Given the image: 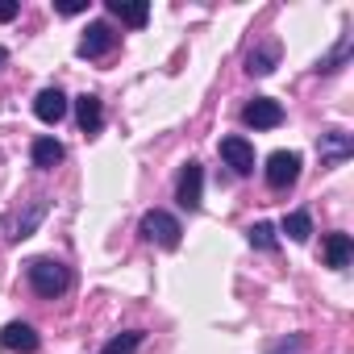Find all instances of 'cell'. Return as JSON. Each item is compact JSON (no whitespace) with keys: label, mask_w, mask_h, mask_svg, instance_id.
Returning <instances> with one entry per match:
<instances>
[{"label":"cell","mask_w":354,"mask_h":354,"mask_svg":"<svg viewBox=\"0 0 354 354\" xmlns=\"http://www.w3.org/2000/svg\"><path fill=\"white\" fill-rule=\"evenodd\" d=\"M221 158H225L238 175H250V171H254V146H250L246 138H238V133L221 138Z\"/></svg>","instance_id":"cell-9"},{"label":"cell","mask_w":354,"mask_h":354,"mask_svg":"<svg viewBox=\"0 0 354 354\" xmlns=\"http://www.w3.org/2000/svg\"><path fill=\"white\" fill-rule=\"evenodd\" d=\"M296 180H300V154H296V150H275V154L267 158V184H271L275 192H288Z\"/></svg>","instance_id":"cell-4"},{"label":"cell","mask_w":354,"mask_h":354,"mask_svg":"<svg viewBox=\"0 0 354 354\" xmlns=\"http://www.w3.org/2000/svg\"><path fill=\"white\" fill-rule=\"evenodd\" d=\"M346 55H350V34H346V38L337 42V50H333V55H329V59H325V63H321L317 71H337V67L346 63Z\"/></svg>","instance_id":"cell-20"},{"label":"cell","mask_w":354,"mask_h":354,"mask_svg":"<svg viewBox=\"0 0 354 354\" xmlns=\"http://www.w3.org/2000/svg\"><path fill=\"white\" fill-rule=\"evenodd\" d=\"M26 275H30V288H34L38 296H46V300H55V296H63V292L71 288V271H67L59 259H34V263L26 267Z\"/></svg>","instance_id":"cell-1"},{"label":"cell","mask_w":354,"mask_h":354,"mask_svg":"<svg viewBox=\"0 0 354 354\" xmlns=\"http://www.w3.org/2000/svg\"><path fill=\"white\" fill-rule=\"evenodd\" d=\"M59 13L63 17H75V13H84V5H80V0H67V5H59Z\"/></svg>","instance_id":"cell-23"},{"label":"cell","mask_w":354,"mask_h":354,"mask_svg":"<svg viewBox=\"0 0 354 354\" xmlns=\"http://www.w3.org/2000/svg\"><path fill=\"white\" fill-rule=\"evenodd\" d=\"M283 234H288L292 242H308V234H313L308 213H288V217H283Z\"/></svg>","instance_id":"cell-18"},{"label":"cell","mask_w":354,"mask_h":354,"mask_svg":"<svg viewBox=\"0 0 354 354\" xmlns=\"http://www.w3.org/2000/svg\"><path fill=\"white\" fill-rule=\"evenodd\" d=\"M300 350H304V337H300V333H292V337H283L271 354H300Z\"/></svg>","instance_id":"cell-21"},{"label":"cell","mask_w":354,"mask_h":354,"mask_svg":"<svg viewBox=\"0 0 354 354\" xmlns=\"http://www.w3.org/2000/svg\"><path fill=\"white\" fill-rule=\"evenodd\" d=\"M201 196H205V171H201V162H188L180 171V184H175V201H180L188 213H196Z\"/></svg>","instance_id":"cell-5"},{"label":"cell","mask_w":354,"mask_h":354,"mask_svg":"<svg viewBox=\"0 0 354 354\" xmlns=\"http://www.w3.org/2000/svg\"><path fill=\"white\" fill-rule=\"evenodd\" d=\"M0 63H5V46H0Z\"/></svg>","instance_id":"cell-24"},{"label":"cell","mask_w":354,"mask_h":354,"mask_svg":"<svg viewBox=\"0 0 354 354\" xmlns=\"http://www.w3.org/2000/svg\"><path fill=\"white\" fill-rule=\"evenodd\" d=\"M113 42H117V34H113L104 21H92V26L84 30V38H80V59H104V55L113 50Z\"/></svg>","instance_id":"cell-8"},{"label":"cell","mask_w":354,"mask_h":354,"mask_svg":"<svg viewBox=\"0 0 354 354\" xmlns=\"http://www.w3.org/2000/svg\"><path fill=\"white\" fill-rule=\"evenodd\" d=\"M30 158H34L38 171H55V167L63 162V142H55V138H38L34 150H30Z\"/></svg>","instance_id":"cell-14"},{"label":"cell","mask_w":354,"mask_h":354,"mask_svg":"<svg viewBox=\"0 0 354 354\" xmlns=\"http://www.w3.org/2000/svg\"><path fill=\"white\" fill-rule=\"evenodd\" d=\"M142 329H125V333H117V337H109V346L100 350V354H133L138 346H142Z\"/></svg>","instance_id":"cell-17"},{"label":"cell","mask_w":354,"mask_h":354,"mask_svg":"<svg viewBox=\"0 0 354 354\" xmlns=\"http://www.w3.org/2000/svg\"><path fill=\"white\" fill-rule=\"evenodd\" d=\"M242 121H246L250 129H275V125L283 121V109H279V100H271V96H254V100L242 109Z\"/></svg>","instance_id":"cell-7"},{"label":"cell","mask_w":354,"mask_h":354,"mask_svg":"<svg viewBox=\"0 0 354 354\" xmlns=\"http://www.w3.org/2000/svg\"><path fill=\"white\" fill-rule=\"evenodd\" d=\"M180 221H175L171 213H162V209H154V213H146L142 217V238L146 242H154V246H167V250H175L180 246Z\"/></svg>","instance_id":"cell-2"},{"label":"cell","mask_w":354,"mask_h":354,"mask_svg":"<svg viewBox=\"0 0 354 354\" xmlns=\"http://www.w3.org/2000/svg\"><path fill=\"white\" fill-rule=\"evenodd\" d=\"M317 150H321V162H325V167H337V162H346V158L354 154V142H350V133L329 129V133H321Z\"/></svg>","instance_id":"cell-10"},{"label":"cell","mask_w":354,"mask_h":354,"mask_svg":"<svg viewBox=\"0 0 354 354\" xmlns=\"http://www.w3.org/2000/svg\"><path fill=\"white\" fill-rule=\"evenodd\" d=\"M34 113H38V121L59 125V121L67 117V96H63V88H42L38 100H34Z\"/></svg>","instance_id":"cell-11"},{"label":"cell","mask_w":354,"mask_h":354,"mask_svg":"<svg viewBox=\"0 0 354 354\" xmlns=\"http://www.w3.org/2000/svg\"><path fill=\"white\" fill-rule=\"evenodd\" d=\"M275 63H279V46H259V50H250L246 71H250V75H271Z\"/></svg>","instance_id":"cell-16"},{"label":"cell","mask_w":354,"mask_h":354,"mask_svg":"<svg viewBox=\"0 0 354 354\" xmlns=\"http://www.w3.org/2000/svg\"><path fill=\"white\" fill-rule=\"evenodd\" d=\"M21 13V5H17V0H0V21H13Z\"/></svg>","instance_id":"cell-22"},{"label":"cell","mask_w":354,"mask_h":354,"mask_svg":"<svg viewBox=\"0 0 354 354\" xmlns=\"http://www.w3.org/2000/svg\"><path fill=\"white\" fill-rule=\"evenodd\" d=\"M75 121H80V129L84 133H100V125H104V109H100V96H80L75 100Z\"/></svg>","instance_id":"cell-13"},{"label":"cell","mask_w":354,"mask_h":354,"mask_svg":"<svg viewBox=\"0 0 354 354\" xmlns=\"http://www.w3.org/2000/svg\"><path fill=\"white\" fill-rule=\"evenodd\" d=\"M109 13L121 17V21L133 26V30H142V26L150 21V5H129V0H109Z\"/></svg>","instance_id":"cell-15"},{"label":"cell","mask_w":354,"mask_h":354,"mask_svg":"<svg viewBox=\"0 0 354 354\" xmlns=\"http://www.w3.org/2000/svg\"><path fill=\"white\" fill-rule=\"evenodd\" d=\"M321 254H325V267H333V271L350 267V254H354V242H350V234H325V246H321Z\"/></svg>","instance_id":"cell-12"},{"label":"cell","mask_w":354,"mask_h":354,"mask_svg":"<svg viewBox=\"0 0 354 354\" xmlns=\"http://www.w3.org/2000/svg\"><path fill=\"white\" fill-rule=\"evenodd\" d=\"M246 238H250V246H254V250H275V246H279V238H275V225H267V221L250 225V230H246Z\"/></svg>","instance_id":"cell-19"},{"label":"cell","mask_w":354,"mask_h":354,"mask_svg":"<svg viewBox=\"0 0 354 354\" xmlns=\"http://www.w3.org/2000/svg\"><path fill=\"white\" fill-rule=\"evenodd\" d=\"M46 209H50V201H46V196L30 201L17 217H9V221H5V238H9V242H26V238H30V234L46 221Z\"/></svg>","instance_id":"cell-3"},{"label":"cell","mask_w":354,"mask_h":354,"mask_svg":"<svg viewBox=\"0 0 354 354\" xmlns=\"http://www.w3.org/2000/svg\"><path fill=\"white\" fill-rule=\"evenodd\" d=\"M0 346H5L9 354H38L42 337H38L34 325H26V321H9L5 329H0Z\"/></svg>","instance_id":"cell-6"}]
</instances>
